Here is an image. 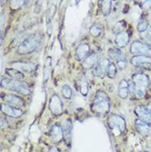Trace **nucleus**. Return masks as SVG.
I'll return each mask as SVG.
<instances>
[{"mask_svg": "<svg viewBox=\"0 0 151 152\" xmlns=\"http://www.w3.org/2000/svg\"><path fill=\"white\" fill-rule=\"evenodd\" d=\"M111 108V101L106 92L98 90L95 94L93 102L90 106L93 113L98 117H104L108 114Z\"/></svg>", "mask_w": 151, "mask_h": 152, "instance_id": "1", "label": "nucleus"}, {"mask_svg": "<svg viewBox=\"0 0 151 152\" xmlns=\"http://www.w3.org/2000/svg\"><path fill=\"white\" fill-rule=\"evenodd\" d=\"M1 87L9 91L18 93L22 95H29L31 89L26 82L12 80L11 78H4L1 80Z\"/></svg>", "mask_w": 151, "mask_h": 152, "instance_id": "2", "label": "nucleus"}, {"mask_svg": "<svg viewBox=\"0 0 151 152\" xmlns=\"http://www.w3.org/2000/svg\"><path fill=\"white\" fill-rule=\"evenodd\" d=\"M42 43V37L38 35H31L19 44L17 52L19 55H28L34 52Z\"/></svg>", "mask_w": 151, "mask_h": 152, "instance_id": "3", "label": "nucleus"}, {"mask_svg": "<svg viewBox=\"0 0 151 152\" xmlns=\"http://www.w3.org/2000/svg\"><path fill=\"white\" fill-rule=\"evenodd\" d=\"M107 125L110 132L114 137H120L126 129V123L125 119L120 115L111 114L107 121Z\"/></svg>", "mask_w": 151, "mask_h": 152, "instance_id": "4", "label": "nucleus"}, {"mask_svg": "<svg viewBox=\"0 0 151 152\" xmlns=\"http://www.w3.org/2000/svg\"><path fill=\"white\" fill-rule=\"evenodd\" d=\"M132 81L135 94L138 99H142L149 88V77L142 73H136L132 75Z\"/></svg>", "mask_w": 151, "mask_h": 152, "instance_id": "5", "label": "nucleus"}, {"mask_svg": "<svg viewBox=\"0 0 151 152\" xmlns=\"http://www.w3.org/2000/svg\"><path fill=\"white\" fill-rule=\"evenodd\" d=\"M130 51L135 56H151V46L140 41H134L130 46Z\"/></svg>", "mask_w": 151, "mask_h": 152, "instance_id": "6", "label": "nucleus"}, {"mask_svg": "<svg viewBox=\"0 0 151 152\" xmlns=\"http://www.w3.org/2000/svg\"><path fill=\"white\" fill-rule=\"evenodd\" d=\"M110 60L107 57H102L99 59L97 64L93 69V75L98 78H102L106 75L107 70L110 65Z\"/></svg>", "mask_w": 151, "mask_h": 152, "instance_id": "7", "label": "nucleus"}, {"mask_svg": "<svg viewBox=\"0 0 151 152\" xmlns=\"http://www.w3.org/2000/svg\"><path fill=\"white\" fill-rule=\"evenodd\" d=\"M49 110L55 117L61 116L63 113V103L60 96L56 94L52 95L50 99Z\"/></svg>", "mask_w": 151, "mask_h": 152, "instance_id": "8", "label": "nucleus"}, {"mask_svg": "<svg viewBox=\"0 0 151 152\" xmlns=\"http://www.w3.org/2000/svg\"><path fill=\"white\" fill-rule=\"evenodd\" d=\"M1 113L5 116L12 118H21L24 114V112L21 108L8 105L7 103H3L1 105Z\"/></svg>", "mask_w": 151, "mask_h": 152, "instance_id": "9", "label": "nucleus"}, {"mask_svg": "<svg viewBox=\"0 0 151 152\" xmlns=\"http://www.w3.org/2000/svg\"><path fill=\"white\" fill-rule=\"evenodd\" d=\"M49 137L53 143H60L64 140V132L62 126L60 124H54L49 131Z\"/></svg>", "mask_w": 151, "mask_h": 152, "instance_id": "10", "label": "nucleus"}, {"mask_svg": "<svg viewBox=\"0 0 151 152\" xmlns=\"http://www.w3.org/2000/svg\"><path fill=\"white\" fill-rule=\"evenodd\" d=\"M131 65L140 68H150L151 56H134L131 59Z\"/></svg>", "mask_w": 151, "mask_h": 152, "instance_id": "11", "label": "nucleus"}, {"mask_svg": "<svg viewBox=\"0 0 151 152\" xmlns=\"http://www.w3.org/2000/svg\"><path fill=\"white\" fill-rule=\"evenodd\" d=\"M89 52H90V46L86 42L80 43L76 47L74 51V58L76 61H82L89 55Z\"/></svg>", "mask_w": 151, "mask_h": 152, "instance_id": "12", "label": "nucleus"}, {"mask_svg": "<svg viewBox=\"0 0 151 152\" xmlns=\"http://www.w3.org/2000/svg\"><path fill=\"white\" fill-rule=\"evenodd\" d=\"M12 68H15L22 72L31 73L36 70L37 66L34 63L26 62V61H17L11 64Z\"/></svg>", "mask_w": 151, "mask_h": 152, "instance_id": "13", "label": "nucleus"}, {"mask_svg": "<svg viewBox=\"0 0 151 152\" xmlns=\"http://www.w3.org/2000/svg\"><path fill=\"white\" fill-rule=\"evenodd\" d=\"M135 127L136 131L143 137H149L151 135V125L139 118L135 121Z\"/></svg>", "mask_w": 151, "mask_h": 152, "instance_id": "14", "label": "nucleus"}, {"mask_svg": "<svg viewBox=\"0 0 151 152\" xmlns=\"http://www.w3.org/2000/svg\"><path fill=\"white\" fill-rule=\"evenodd\" d=\"M135 113H136V117L142 120L144 122H147L150 125H151V113L144 106H136L135 107Z\"/></svg>", "mask_w": 151, "mask_h": 152, "instance_id": "15", "label": "nucleus"}, {"mask_svg": "<svg viewBox=\"0 0 151 152\" xmlns=\"http://www.w3.org/2000/svg\"><path fill=\"white\" fill-rule=\"evenodd\" d=\"M4 100L5 103L11 105V106L16 107H18V108H22L25 105V101L23 100V98L19 97L18 95H5L4 97Z\"/></svg>", "mask_w": 151, "mask_h": 152, "instance_id": "16", "label": "nucleus"}, {"mask_svg": "<svg viewBox=\"0 0 151 152\" xmlns=\"http://www.w3.org/2000/svg\"><path fill=\"white\" fill-rule=\"evenodd\" d=\"M130 33L126 31H123L121 32H119L115 38V44L117 45L119 48H124L128 45L130 42Z\"/></svg>", "mask_w": 151, "mask_h": 152, "instance_id": "17", "label": "nucleus"}, {"mask_svg": "<svg viewBox=\"0 0 151 152\" xmlns=\"http://www.w3.org/2000/svg\"><path fill=\"white\" fill-rule=\"evenodd\" d=\"M98 55L97 53H91L88 56L82 63V67L86 70L91 69L94 68V66L98 61Z\"/></svg>", "mask_w": 151, "mask_h": 152, "instance_id": "18", "label": "nucleus"}, {"mask_svg": "<svg viewBox=\"0 0 151 152\" xmlns=\"http://www.w3.org/2000/svg\"><path fill=\"white\" fill-rule=\"evenodd\" d=\"M117 94L119 98L121 99H126L130 94V88L127 80H121L119 82L118 88H117Z\"/></svg>", "mask_w": 151, "mask_h": 152, "instance_id": "19", "label": "nucleus"}, {"mask_svg": "<svg viewBox=\"0 0 151 152\" xmlns=\"http://www.w3.org/2000/svg\"><path fill=\"white\" fill-rule=\"evenodd\" d=\"M61 126H62V128H63V132H64V140L68 143V142L70 141L72 137L73 124H72L71 120L69 118L66 119Z\"/></svg>", "mask_w": 151, "mask_h": 152, "instance_id": "20", "label": "nucleus"}, {"mask_svg": "<svg viewBox=\"0 0 151 152\" xmlns=\"http://www.w3.org/2000/svg\"><path fill=\"white\" fill-rule=\"evenodd\" d=\"M5 73L12 80L22 81L25 78L24 74L22 71H20V70L15 68H6L5 69Z\"/></svg>", "mask_w": 151, "mask_h": 152, "instance_id": "21", "label": "nucleus"}, {"mask_svg": "<svg viewBox=\"0 0 151 152\" xmlns=\"http://www.w3.org/2000/svg\"><path fill=\"white\" fill-rule=\"evenodd\" d=\"M52 69V62L50 57H46L44 64V69H43V81L44 83H46V81L50 79V72Z\"/></svg>", "mask_w": 151, "mask_h": 152, "instance_id": "22", "label": "nucleus"}, {"mask_svg": "<svg viewBox=\"0 0 151 152\" xmlns=\"http://www.w3.org/2000/svg\"><path fill=\"white\" fill-rule=\"evenodd\" d=\"M103 32V27L99 23H95L89 28V33L93 37H99Z\"/></svg>", "mask_w": 151, "mask_h": 152, "instance_id": "23", "label": "nucleus"}, {"mask_svg": "<svg viewBox=\"0 0 151 152\" xmlns=\"http://www.w3.org/2000/svg\"><path fill=\"white\" fill-rule=\"evenodd\" d=\"M107 55H108L110 59L114 60V61H118L120 59H123L121 50H119L118 48H111V49H109L108 51H107Z\"/></svg>", "mask_w": 151, "mask_h": 152, "instance_id": "24", "label": "nucleus"}, {"mask_svg": "<svg viewBox=\"0 0 151 152\" xmlns=\"http://www.w3.org/2000/svg\"><path fill=\"white\" fill-rule=\"evenodd\" d=\"M112 8V0H102L101 2V11L104 16H108Z\"/></svg>", "mask_w": 151, "mask_h": 152, "instance_id": "25", "label": "nucleus"}, {"mask_svg": "<svg viewBox=\"0 0 151 152\" xmlns=\"http://www.w3.org/2000/svg\"><path fill=\"white\" fill-rule=\"evenodd\" d=\"M79 84H80V93H81L83 96H87L88 93L89 91V84H88V82L87 81V80L84 79V78H82V79L80 80Z\"/></svg>", "mask_w": 151, "mask_h": 152, "instance_id": "26", "label": "nucleus"}, {"mask_svg": "<svg viewBox=\"0 0 151 152\" xmlns=\"http://www.w3.org/2000/svg\"><path fill=\"white\" fill-rule=\"evenodd\" d=\"M117 66L115 63H110L109 66L107 70L106 75L109 78V79H115V77L117 75Z\"/></svg>", "mask_w": 151, "mask_h": 152, "instance_id": "27", "label": "nucleus"}, {"mask_svg": "<svg viewBox=\"0 0 151 152\" xmlns=\"http://www.w3.org/2000/svg\"><path fill=\"white\" fill-rule=\"evenodd\" d=\"M26 2L27 0H9V7L12 10H18Z\"/></svg>", "mask_w": 151, "mask_h": 152, "instance_id": "28", "label": "nucleus"}, {"mask_svg": "<svg viewBox=\"0 0 151 152\" xmlns=\"http://www.w3.org/2000/svg\"><path fill=\"white\" fill-rule=\"evenodd\" d=\"M61 93H62L63 97L66 99H71L72 94H73L71 88L69 87V85H66V84L62 86V88H61Z\"/></svg>", "mask_w": 151, "mask_h": 152, "instance_id": "29", "label": "nucleus"}, {"mask_svg": "<svg viewBox=\"0 0 151 152\" xmlns=\"http://www.w3.org/2000/svg\"><path fill=\"white\" fill-rule=\"evenodd\" d=\"M148 26H149V23H148L147 21L142 19V20H140L138 23V25H137V30L139 32H144L147 30Z\"/></svg>", "mask_w": 151, "mask_h": 152, "instance_id": "30", "label": "nucleus"}, {"mask_svg": "<svg viewBox=\"0 0 151 152\" xmlns=\"http://www.w3.org/2000/svg\"><path fill=\"white\" fill-rule=\"evenodd\" d=\"M138 3L143 9H149L151 8V0H138Z\"/></svg>", "mask_w": 151, "mask_h": 152, "instance_id": "31", "label": "nucleus"}, {"mask_svg": "<svg viewBox=\"0 0 151 152\" xmlns=\"http://www.w3.org/2000/svg\"><path fill=\"white\" fill-rule=\"evenodd\" d=\"M116 65H117V68L119 69L120 70H124L125 69V67H126L127 63H126L125 60L124 58H123V59H120V60L117 61Z\"/></svg>", "mask_w": 151, "mask_h": 152, "instance_id": "32", "label": "nucleus"}, {"mask_svg": "<svg viewBox=\"0 0 151 152\" xmlns=\"http://www.w3.org/2000/svg\"><path fill=\"white\" fill-rule=\"evenodd\" d=\"M48 152H61V151H60V150L57 148V147L53 146V147H50V148L49 149Z\"/></svg>", "mask_w": 151, "mask_h": 152, "instance_id": "33", "label": "nucleus"}, {"mask_svg": "<svg viewBox=\"0 0 151 152\" xmlns=\"http://www.w3.org/2000/svg\"><path fill=\"white\" fill-rule=\"evenodd\" d=\"M146 107L148 110L150 111V112L151 113V101H150V102L148 103V104L146 105V107Z\"/></svg>", "mask_w": 151, "mask_h": 152, "instance_id": "34", "label": "nucleus"}, {"mask_svg": "<svg viewBox=\"0 0 151 152\" xmlns=\"http://www.w3.org/2000/svg\"><path fill=\"white\" fill-rule=\"evenodd\" d=\"M147 37L151 39V27H150V28H149V30L147 31Z\"/></svg>", "mask_w": 151, "mask_h": 152, "instance_id": "35", "label": "nucleus"}, {"mask_svg": "<svg viewBox=\"0 0 151 152\" xmlns=\"http://www.w3.org/2000/svg\"><path fill=\"white\" fill-rule=\"evenodd\" d=\"M149 88H150V90L151 91V81L150 82V84H149Z\"/></svg>", "mask_w": 151, "mask_h": 152, "instance_id": "36", "label": "nucleus"}, {"mask_svg": "<svg viewBox=\"0 0 151 152\" xmlns=\"http://www.w3.org/2000/svg\"><path fill=\"white\" fill-rule=\"evenodd\" d=\"M140 152H148V151H140Z\"/></svg>", "mask_w": 151, "mask_h": 152, "instance_id": "37", "label": "nucleus"}, {"mask_svg": "<svg viewBox=\"0 0 151 152\" xmlns=\"http://www.w3.org/2000/svg\"><path fill=\"white\" fill-rule=\"evenodd\" d=\"M127 1H131V0H127Z\"/></svg>", "mask_w": 151, "mask_h": 152, "instance_id": "38", "label": "nucleus"}, {"mask_svg": "<svg viewBox=\"0 0 151 152\" xmlns=\"http://www.w3.org/2000/svg\"><path fill=\"white\" fill-rule=\"evenodd\" d=\"M150 18H151V15H150Z\"/></svg>", "mask_w": 151, "mask_h": 152, "instance_id": "39", "label": "nucleus"}]
</instances>
